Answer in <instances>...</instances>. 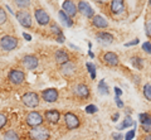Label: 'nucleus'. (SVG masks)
Returning a JSON list of instances; mask_svg holds the SVG:
<instances>
[{"mask_svg":"<svg viewBox=\"0 0 151 140\" xmlns=\"http://www.w3.org/2000/svg\"><path fill=\"white\" fill-rule=\"evenodd\" d=\"M28 135H29L30 140H49V138H50L49 130L47 128H42V126L32 128Z\"/></svg>","mask_w":151,"mask_h":140,"instance_id":"f257e3e1","label":"nucleus"},{"mask_svg":"<svg viewBox=\"0 0 151 140\" xmlns=\"http://www.w3.org/2000/svg\"><path fill=\"white\" fill-rule=\"evenodd\" d=\"M18 47V38L13 35H4L0 38V48L5 52H10V51L15 49Z\"/></svg>","mask_w":151,"mask_h":140,"instance_id":"f03ea898","label":"nucleus"},{"mask_svg":"<svg viewBox=\"0 0 151 140\" xmlns=\"http://www.w3.org/2000/svg\"><path fill=\"white\" fill-rule=\"evenodd\" d=\"M15 18L18 19V22L24 27V28H33V19L32 15L29 14V12L27 10H18L15 14Z\"/></svg>","mask_w":151,"mask_h":140,"instance_id":"7ed1b4c3","label":"nucleus"},{"mask_svg":"<svg viewBox=\"0 0 151 140\" xmlns=\"http://www.w3.org/2000/svg\"><path fill=\"white\" fill-rule=\"evenodd\" d=\"M34 17H35L37 23L40 27H45V25H48L49 23H50L49 14L47 13L43 8H35L34 9Z\"/></svg>","mask_w":151,"mask_h":140,"instance_id":"20e7f679","label":"nucleus"},{"mask_svg":"<svg viewBox=\"0 0 151 140\" xmlns=\"http://www.w3.org/2000/svg\"><path fill=\"white\" fill-rule=\"evenodd\" d=\"M22 101L27 107H37L39 105V95L37 92H27L25 95H23Z\"/></svg>","mask_w":151,"mask_h":140,"instance_id":"39448f33","label":"nucleus"},{"mask_svg":"<svg viewBox=\"0 0 151 140\" xmlns=\"http://www.w3.org/2000/svg\"><path fill=\"white\" fill-rule=\"evenodd\" d=\"M20 63H22V66H23V68H24V69L32 71V69H35L38 67V63H39V61H38V58L35 57V56L27 54V56H24V57L22 58Z\"/></svg>","mask_w":151,"mask_h":140,"instance_id":"423d86ee","label":"nucleus"},{"mask_svg":"<svg viewBox=\"0 0 151 140\" xmlns=\"http://www.w3.org/2000/svg\"><path fill=\"white\" fill-rule=\"evenodd\" d=\"M25 120H27V124L32 128H38L43 124V118H42V115L38 113V111H32V113H29L27 115Z\"/></svg>","mask_w":151,"mask_h":140,"instance_id":"0eeeda50","label":"nucleus"},{"mask_svg":"<svg viewBox=\"0 0 151 140\" xmlns=\"http://www.w3.org/2000/svg\"><path fill=\"white\" fill-rule=\"evenodd\" d=\"M63 118H64V124H65V126H67L68 130H73L76 128H78L79 124H81L78 116L73 113H65Z\"/></svg>","mask_w":151,"mask_h":140,"instance_id":"6e6552de","label":"nucleus"},{"mask_svg":"<svg viewBox=\"0 0 151 140\" xmlns=\"http://www.w3.org/2000/svg\"><path fill=\"white\" fill-rule=\"evenodd\" d=\"M8 80L10 81L13 85H20V83L25 80V73L20 71V69H12L8 74Z\"/></svg>","mask_w":151,"mask_h":140,"instance_id":"1a4fd4ad","label":"nucleus"},{"mask_svg":"<svg viewBox=\"0 0 151 140\" xmlns=\"http://www.w3.org/2000/svg\"><path fill=\"white\" fill-rule=\"evenodd\" d=\"M72 91H73V95L76 97H79V99H87L89 96V88L84 83H77L73 87Z\"/></svg>","mask_w":151,"mask_h":140,"instance_id":"9d476101","label":"nucleus"},{"mask_svg":"<svg viewBox=\"0 0 151 140\" xmlns=\"http://www.w3.org/2000/svg\"><path fill=\"white\" fill-rule=\"evenodd\" d=\"M102 62L107 64L110 67H116L119 66L120 63V59H119V56L113 52H106L105 54L102 56Z\"/></svg>","mask_w":151,"mask_h":140,"instance_id":"9b49d317","label":"nucleus"},{"mask_svg":"<svg viewBox=\"0 0 151 140\" xmlns=\"http://www.w3.org/2000/svg\"><path fill=\"white\" fill-rule=\"evenodd\" d=\"M77 8H78V12L83 14L86 18H93L94 17V10L91 8V5H89V3L87 1H78L77 3Z\"/></svg>","mask_w":151,"mask_h":140,"instance_id":"f8f14e48","label":"nucleus"},{"mask_svg":"<svg viewBox=\"0 0 151 140\" xmlns=\"http://www.w3.org/2000/svg\"><path fill=\"white\" fill-rule=\"evenodd\" d=\"M113 39H115V37H113L111 33H108V32H98L96 34V40L102 45L111 44L113 42Z\"/></svg>","mask_w":151,"mask_h":140,"instance_id":"ddd939ff","label":"nucleus"},{"mask_svg":"<svg viewBox=\"0 0 151 140\" xmlns=\"http://www.w3.org/2000/svg\"><path fill=\"white\" fill-rule=\"evenodd\" d=\"M42 99L47 102H55L58 100V91L55 88H47L42 91Z\"/></svg>","mask_w":151,"mask_h":140,"instance_id":"4468645a","label":"nucleus"},{"mask_svg":"<svg viewBox=\"0 0 151 140\" xmlns=\"http://www.w3.org/2000/svg\"><path fill=\"white\" fill-rule=\"evenodd\" d=\"M59 118H60V114L55 109H50L48 111H45V114H44V119L49 124H57L59 121Z\"/></svg>","mask_w":151,"mask_h":140,"instance_id":"2eb2a0df","label":"nucleus"},{"mask_svg":"<svg viewBox=\"0 0 151 140\" xmlns=\"http://www.w3.org/2000/svg\"><path fill=\"white\" fill-rule=\"evenodd\" d=\"M62 6H63V12L67 14L69 18L76 17V14H77V12H78V8L73 1H64L62 4Z\"/></svg>","mask_w":151,"mask_h":140,"instance_id":"dca6fc26","label":"nucleus"},{"mask_svg":"<svg viewBox=\"0 0 151 140\" xmlns=\"http://www.w3.org/2000/svg\"><path fill=\"white\" fill-rule=\"evenodd\" d=\"M111 5V13L115 14V15H119V14H122L125 12V3L121 1V0H113V1L110 3Z\"/></svg>","mask_w":151,"mask_h":140,"instance_id":"f3484780","label":"nucleus"},{"mask_svg":"<svg viewBox=\"0 0 151 140\" xmlns=\"http://www.w3.org/2000/svg\"><path fill=\"white\" fill-rule=\"evenodd\" d=\"M140 123L142 125V129L146 133H151V116L149 114H140L139 115Z\"/></svg>","mask_w":151,"mask_h":140,"instance_id":"a211bd4d","label":"nucleus"},{"mask_svg":"<svg viewBox=\"0 0 151 140\" xmlns=\"http://www.w3.org/2000/svg\"><path fill=\"white\" fill-rule=\"evenodd\" d=\"M54 57H55V62L59 64H64V63L69 62V54H68V52H65L64 49H58L55 52Z\"/></svg>","mask_w":151,"mask_h":140,"instance_id":"6ab92c4d","label":"nucleus"},{"mask_svg":"<svg viewBox=\"0 0 151 140\" xmlns=\"http://www.w3.org/2000/svg\"><path fill=\"white\" fill-rule=\"evenodd\" d=\"M92 24H93V27L98 28V29H103V28L108 27L107 20L103 17H101V15H94L92 18Z\"/></svg>","mask_w":151,"mask_h":140,"instance_id":"aec40b11","label":"nucleus"},{"mask_svg":"<svg viewBox=\"0 0 151 140\" xmlns=\"http://www.w3.org/2000/svg\"><path fill=\"white\" fill-rule=\"evenodd\" d=\"M60 71L64 76H69V74H72L74 71H76V64L72 63V62H67L62 64V68H60Z\"/></svg>","mask_w":151,"mask_h":140,"instance_id":"412c9836","label":"nucleus"},{"mask_svg":"<svg viewBox=\"0 0 151 140\" xmlns=\"http://www.w3.org/2000/svg\"><path fill=\"white\" fill-rule=\"evenodd\" d=\"M58 18H59L60 22H62L65 27H72V25H73V20L70 19V18H69L63 10H59V13H58Z\"/></svg>","mask_w":151,"mask_h":140,"instance_id":"4be33fe9","label":"nucleus"},{"mask_svg":"<svg viewBox=\"0 0 151 140\" xmlns=\"http://www.w3.org/2000/svg\"><path fill=\"white\" fill-rule=\"evenodd\" d=\"M3 140H19L18 134L15 133V130H8L6 133H4L3 135Z\"/></svg>","mask_w":151,"mask_h":140,"instance_id":"5701e85b","label":"nucleus"},{"mask_svg":"<svg viewBox=\"0 0 151 140\" xmlns=\"http://www.w3.org/2000/svg\"><path fill=\"white\" fill-rule=\"evenodd\" d=\"M132 125H135V121L131 119V116H126L125 120H124V123H122L120 126H119V130H124V129H126V128L132 126Z\"/></svg>","mask_w":151,"mask_h":140,"instance_id":"b1692460","label":"nucleus"},{"mask_svg":"<svg viewBox=\"0 0 151 140\" xmlns=\"http://www.w3.org/2000/svg\"><path fill=\"white\" fill-rule=\"evenodd\" d=\"M98 92L101 95H108V86L105 82V80H101L100 83H98Z\"/></svg>","mask_w":151,"mask_h":140,"instance_id":"393cba45","label":"nucleus"},{"mask_svg":"<svg viewBox=\"0 0 151 140\" xmlns=\"http://www.w3.org/2000/svg\"><path fill=\"white\" fill-rule=\"evenodd\" d=\"M86 67L88 68V72L91 73V78L92 80H96V66H94L93 63H91V62H87L86 63Z\"/></svg>","mask_w":151,"mask_h":140,"instance_id":"a878e982","label":"nucleus"},{"mask_svg":"<svg viewBox=\"0 0 151 140\" xmlns=\"http://www.w3.org/2000/svg\"><path fill=\"white\" fill-rule=\"evenodd\" d=\"M142 58H140V57H132L131 58V63L134 64V67H136L137 69H141L142 68Z\"/></svg>","mask_w":151,"mask_h":140,"instance_id":"bb28decb","label":"nucleus"},{"mask_svg":"<svg viewBox=\"0 0 151 140\" xmlns=\"http://www.w3.org/2000/svg\"><path fill=\"white\" fill-rule=\"evenodd\" d=\"M50 32L55 35V38H57V37H59V35H62V34H63L62 29H60V28L57 25V24H52V25H50Z\"/></svg>","mask_w":151,"mask_h":140,"instance_id":"cd10ccee","label":"nucleus"},{"mask_svg":"<svg viewBox=\"0 0 151 140\" xmlns=\"http://www.w3.org/2000/svg\"><path fill=\"white\" fill-rule=\"evenodd\" d=\"M144 96L146 97V100L151 101V85L150 83H146L144 86Z\"/></svg>","mask_w":151,"mask_h":140,"instance_id":"c85d7f7f","label":"nucleus"},{"mask_svg":"<svg viewBox=\"0 0 151 140\" xmlns=\"http://www.w3.org/2000/svg\"><path fill=\"white\" fill-rule=\"evenodd\" d=\"M14 4H15L17 6H19V8H20L22 10H24V9L29 6L32 3H30V1H14Z\"/></svg>","mask_w":151,"mask_h":140,"instance_id":"c756f323","label":"nucleus"},{"mask_svg":"<svg viewBox=\"0 0 151 140\" xmlns=\"http://www.w3.org/2000/svg\"><path fill=\"white\" fill-rule=\"evenodd\" d=\"M6 19H8V17H6V13H5V10L0 6V25L1 24H4V23L6 22Z\"/></svg>","mask_w":151,"mask_h":140,"instance_id":"7c9ffc66","label":"nucleus"},{"mask_svg":"<svg viewBox=\"0 0 151 140\" xmlns=\"http://www.w3.org/2000/svg\"><path fill=\"white\" fill-rule=\"evenodd\" d=\"M145 32H146V35H147L149 38H151V19H149L147 22H146V24H145Z\"/></svg>","mask_w":151,"mask_h":140,"instance_id":"2f4dec72","label":"nucleus"},{"mask_svg":"<svg viewBox=\"0 0 151 140\" xmlns=\"http://www.w3.org/2000/svg\"><path fill=\"white\" fill-rule=\"evenodd\" d=\"M97 106L96 105H88L86 106V113L87 114H94V113H97Z\"/></svg>","mask_w":151,"mask_h":140,"instance_id":"473e14b6","label":"nucleus"},{"mask_svg":"<svg viewBox=\"0 0 151 140\" xmlns=\"http://www.w3.org/2000/svg\"><path fill=\"white\" fill-rule=\"evenodd\" d=\"M6 121H8L6 115H4V114H0V130H1L4 126H5Z\"/></svg>","mask_w":151,"mask_h":140,"instance_id":"72a5a7b5","label":"nucleus"},{"mask_svg":"<svg viewBox=\"0 0 151 140\" xmlns=\"http://www.w3.org/2000/svg\"><path fill=\"white\" fill-rule=\"evenodd\" d=\"M135 135H136V131H135V130H130V131H127V133H126L125 140H132V139L135 138Z\"/></svg>","mask_w":151,"mask_h":140,"instance_id":"f704fd0d","label":"nucleus"},{"mask_svg":"<svg viewBox=\"0 0 151 140\" xmlns=\"http://www.w3.org/2000/svg\"><path fill=\"white\" fill-rule=\"evenodd\" d=\"M142 49L146 53H151V43L150 42H145V43L142 44Z\"/></svg>","mask_w":151,"mask_h":140,"instance_id":"c9c22d12","label":"nucleus"},{"mask_svg":"<svg viewBox=\"0 0 151 140\" xmlns=\"http://www.w3.org/2000/svg\"><path fill=\"white\" fill-rule=\"evenodd\" d=\"M112 138H113V140H124L125 139L124 135H122L121 133H113L112 134Z\"/></svg>","mask_w":151,"mask_h":140,"instance_id":"e433bc0d","label":"nucleus"},{"mask_svg":"<svg viewBox=\"0 0 151 140\" xmlns=\"http://www.w3.org/2000/svg\"><path fill=\"white\" fill-rule=\"evenodd\" d=\"M139 39L136 38V39H134V40H131V42H127V43H125V47H131V45H135V44H137L139 43Z\"/></svg>","mask_w":151,"mask_h":140,"instance_id":"4c0bfd02","label":"nucleus"},{"mask_svg":"<svg viewBox=\"0 0 151 140\" xmlns=\"http://www.w3.org/2000/svg\"><path fill=\"white\" fill-rule=\"evenodd\" d=\"M115 101H116V105L119 106L120 109H121V107H124V102H122V100L120 99V97H117V96H116V97H115Z\"/></svg>","mask_w":151,"mask_h":140,"instance_id":"58836bf2","label":"nucleus"},{"mask_svg":"<svg viewBox=\"0 0 151 140\" xmlns=\"http://www.w3.org/2000/svg\"><path fill=\"white\" fill-rule=\"evenodd\" d=\"M115 95H116L117 97H120V96L122 95V91H121V88H119V87H115Z\"/></svg>","mask_w":151,"mask_h":140,"instance_id":"ea45409f","label":"nucleus"},{"mask_svg":"<svg viewBox=\"0 0 151 140\" xmlns=\"http://www.w3.org/2000/svg\"><path fill=\"white\" fill-rule=\"evenodd\" d=\"M55 39H57V42H58V43H63V42H64V39H65V38H64V35L62 34V35L57 37V38H55Z\"/></svg>","mask_w":151,"mask_h":140,"instance_id":"a19ab883","label":"nucleus"},{"mask_svg":"<svg viewBox=\"0 0 151 140\" xmlns=\"http://www.w3.org/2000/svg\"><path fill=\"white\" fill-rule=\"evenodd\" d=\"M23 37H24V39L28 40V42H30V40H32V35H30V34H28V33H24V34H23Z\"/></svg>","mask_w":151,"mask_h":140,"instance_id":"79ce46f5","label":"nucleus"},{"mask_svg":"<svg viewBox=\"0 0 151 140\" xmlns=\"http://www.w3.org/2000/svg\"><path fill=\"white\" fill-rule=\"evenodd\" d=\"M119 118H120V114H119V113H116L115 115L112 116V121H115V123H116V121L119 120Z\"/></svg>","mask_w":151,"mask_h":140,"instance_id":"37998d69","label":"nucleus"},{"mask_svg":"<svg viewBox=\"0 0 151 140\" xmlns=\"http://www.w3.org/2000/svg\"><path fill=\"white\" fill-rule=\"evenodd\" d=\"M134 78H135V82H136V83H139V82H140V77H139V76H135Z\"/></svg>","mask_w":151,"mask_h":140,"instance_id":"c03bdc74","label":"nucleus"},{"mask_svg":"<svg viewBox=\"0 0 151 140\" xmlns=\"http://www.w3.org/2000/svg\"><path fill=\"white\" fill-rule=\"evenodd\" d=\"M145 140H151V134H149L147 136H146V139H145Z\"/></svg>","mask_w":151,"mask_h":140,"instance_id":"a18cd8bd","label":"nucleus"},{"mask_svg":"<svg viewBox=\"0 0 151 140\" xmlns=\"http://www.w3.org/2000/svg\"><path fill=\"white\" fill-rule=\"evenodd\" d=\"M89 57H91V58H93V57H94V54H93L92 52H89Z\"/></svg>","mask_w":151,"mask_h":140,"instance_id":"49530a36","label":"nucleus"},{"mask_svg":"<svg viewBox=\"0 0 151 140\" xmlns=\"http://www.w3.org/2000/svg\"><path fill=\"white\" fill-rule=\"evenodd\" d=\"M149 4H150V5H151V1H149Z\"/></svg>","mask_w":151,"mask_h":140,"instance_id":"de8ad7c7","label":"nucleus"}]
</instances>
